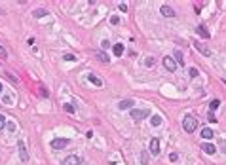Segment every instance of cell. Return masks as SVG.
Here are the masks:
<instances>
[{
  "label": "cell",
  "instance_id": "26",
  "mask_svg": "<svg viewBox=\"0 0 226 165\" xmlns=\"http://www.w3.org/2000/svg\"><path fill=\"white\" fill-rule=\"evenodd\" d=\"M101 48H103V49H108V48H110V42H108V40H103V42H101Z\"/></svg>",
  "mask_w": 226,
  "mask_h": 165
},
{
  "label": "cell",
  "instance_id": "28",
  "mask_svg": "<svg viewBox=\"0 0 226 165\" xmlns=\"http://www.w3.org/2000/svg\"><path fill=\"white\" fill-rule=\"evenodd\" d=\"M4 127H6V118L0 114V129H4Z\"/></svg>",
  "mask_w": 226,
  "mask_h": 165
},
{
  "label": "cell",
  "instance_id": "3",
  "mask_svg": "<svg viewBox=\"0 0 226 165\" xmlns=\"http://www.w3.org/2000/svg\"><path fill=\"white\" fill-rule=\"evenodd\" d=\"M17 150H19V159L23 163H27L29 161V152H27V146H25L23 140H17Z\"/></svg>",
  "mask_w": 226,
  "mask_h": 165
},
{
  "label": "cell",
  "instance_id": "2",
  "mask_svg": "<svg viewBox=\"0 0 226 165\" xmlns=\"http://www.w3.org/2000/svg\"><path fill=\"white\" fill-rule=\"evenodd\" d=\"M129 114H131V118L135 120V122H141V120L150 116V110H146V108H131Z\"/></svg>",
  "mask_w": 226,
  "mask_h": 165
},
{
  "label": "cell",
  "instance_id": "14",
  "mask_svg": "<svg viewBox=\"0 0 226 165\" xmlns=\"http://www.w3.org/2000/svg\"><path fill=\"white\" fill-rule=\"evenodd\" d=\"M150 124H152V127H160V125H162V116L152 114V116H150Z\"/></svg>",
  "mask_w": 226,
  "mask_h": 165
},
{
  "label": "cell",
  "instance_id": "7",
  "mask_svg": "<svg viewBox=\"0 0 226 165\" xmlns=\"http://www.w3.org/2000/svg\"><path fill=\"white\" fill-rule=\"evenodd\" d=\"M163 67L169 70V72H175L177 70V63L173 57H163Z\"/></svg>",
  "mask_w": 226,
  "mask_h": 165
},
{
  "label": "cell",
  "instance_id": "16",
  "mask_svg": "<svg viewBox=\"0 0 226 165\" xmlns=\"http://www.w3.org/2000/svg\"><path fill=\"white\" fill-rule=\"evenodd\" d=\"M97 59H99L101 63H107V65H108V61H110V57H108L105 51H97Z\"/></svg>",
  "mask_w": 226,
  "mask_h": 165
},
{
  "label": "cell",
  "instance_id": "22",
  "mask_svg": "<svg viewBox=\"0 0 226 165\" xmlns=\"http://www.w3.org/2000/svg\"><path fill=\"white\" fill-rule=\"evenodd\" d=\"M63 110H65V112H69V114H74V106H72V104H69V103L63 104Z\"/></svg>",
  "mask_w": 226,
  "mask_h": 165
},
{
  "label": "cell",
  "instance_id": "25",
  "mask_svg": "<svg viewBox=\"0 0 226 165\" xmlns=\"http://www.w3.org/2000/svg\"><path fill=\"white\" fill-rule=\"evenodd\" d=\"M110 23H112V25H118V23H120V17H118V15H112V17H110Z\"/></svg>",
  "mask_w": 226,
  "mask_h": 165
},
{
  "label": "cell",
  "instance_id": "32",
  "mask_svg": "<svg viewBox=\"0 0 226 165\" xmlns=\"http://www.w3.org/2000/svg\"><path fill=\"white\" fill-rule=\"evenodd\" d=\"M0 93H2V84H0Z\"/></svg>",
  "mask_w": 226,
  "mask_h": 165
},
{
  "label": "cell",
  "instance_id": "23",
  "mask_svg": "<svg viewBox=\"0 0 226 165\" xmlns=\"http://www.w3.org/2000/svg\"><path fill=\"white\" fill-rule=\"evenodd\" d=\"M219 104H220V101H219V99H215V101H211V104H209L211 112H213V110H217V108H219Z\"/></svg>",
  "mask_w": 226,
  "mask_h": 165
},
{
  "label": "cell",
  "instance_id": "13",
  "mask_svg": "<svg viewBox=\"0 0 226 165\" xmlns=\"http://www.w3.org/2000/svg\"><path fill=\"white\" fill-rule=\"evenodd\" d=\"M87 80L91 82L93 85H97V87H101V85H103V80H101L99 76H95V74H89V76H87Z\"/></svg>",
  "mask_w": 226,
  "mask_h": 165
},
{
  "label": "cell",
  "instance_id": "24",
  "mask_svg": "<svg viewBox=\"0 0 226 165\" xmlns=\"http://www.w3.org/2000/svg\"><path fill=\"white\" fill-rule=\"evenodd\" d=\"M63 59H65V61H74L76 57H74L72 53H65V55H63Z\"/></svg>",
  "mask_w": 226,
  "mask_h": 165
},
{
  "label": "cell",
  "instance_id": "11",
  "mask_svg": "<svg viewBox=\"0 0 226 165\" xmlns=\"http://www.w3.org/2000/svg\"><path fill=\"white\" fill-rule=\"evenodd\" d=\"M194 46H196V49L201 53V55H205V57H209V55H211V51H209V48H205V46H203V44H200L198 40L194 42Z\"/></svg>",
  "mask_w": 226,
  "mask_h": 165
},
{
  "label": "cell",
  "instance_id": "12",
  "mask_svg": "<svg viewBox=\"0 0 226 165\" xmlns=\"http://www.w3.org/2000/svg\"><path fill=\"white\" fill-rule=\"evenodd\" d=\"M196 32H198V34H200L201 38H205V40H207V38L211 36V34H209V30H207V27H205V25H198V29H196Z\"/></svg>",
  "mask_w": 226,
  "mask_h": 165
},
{
  "label": "cell",
  "instance_id": "21",
  "mask_svg": "<svg viewBox=\"0 0 226 165\" xmlns=\"http://www.w3.org/2000/svg\"><path fill=\"white\" fill-rule=\"evenodd\" d=\"M154 63H156V59H154V57H146V59H144V67L152 69V67H154Z\"/></svg>",
  "mask_w": 226,
  "mask_h": 165
},
{
  "label": "cell",
  "instance_id": "31",
  "mask_svg": "<svg viewBox=\"0 0 226 165\" xmlns=\"http://www.w3.org/2000/svg\"><path fill=\"white\" fill-rule=\"evenodd\" d=\"M0 55H2V57H6V49H4L2 46H0Z\"/></svg>",
  "mask_w": 226,
  "mask_h": 165
},
{
  "label": "cell",
  "instance_id": "6",
  "mask_svg": "<svg viewBox=\"0 0 226 165\" xmlns=\"http://www.w3.org/2000/svg\"><path fill=\"white\" fill-rule=\"evenodd\" d=\"M80 163H82V158L76 156V154H72V156L63 159V165H80Z\"/></svg>",
  "mask_w": 226,
  "mask_h": 165
},
{
  "label": "cell",
  "instance_id": "20",
  "mask_svg": "<svg viewBox=\"0 0 226 165\" xmlns=\"http://www.w3.org/2000/svg\"><path fill=\"white\" fill-rule=\"evenodd\" d=\"M141 165H148V152H141Z\"/></svg>",
  "mask_w": 226,
  "mask_h": 165
},
{
  "label": "cell",
  "instance_id": "15",
  "mask_svg": "<svg viewBox=\"0 0 226 165\" xmlns=\"http://www.w3.org/2000/svg\"><path fill=\"white\" fill-rule=\"evenodd\" d=\"M201 139H205V140L207 139H213V129L211 127H203L201 129Z\"/></svg>",
  "mask_w": 226,
  "mask_h": 165
},
{
  "label": "cell",
  "instance_id": "5",
  "mask_svg": "<svg viewBox=\"0 0 226 165\" xmlns=\"http://www.w3.org/2000/svg\"><path fill=\"white\" fill-rule=\"evenodd\" d=\"M67 144H69V139H53V140H51V148H53V150H61V148H65Z\"/></svg>",
  "mask_w": 226,
  "mask_h": 165
},
{
  "label": "cell",
  "instance_id": "4",
  "mask_svg": "<svg viewBox=\"0 0 226 165\" xmlns=\"http://www.w3.org/2000/svg\"><path fill=\"white\" fill-rule=\"evenodd\" d=\"M131 108H135L133 99H123V101L118 103V110H131Z\"/></svg>",
  "mask_w": 226,
  "mask_h": 165
},
{
  "label": "cell",
  "instance_id": "18",
  "mask_svg": "<svg viewBox=\"0 0 226 165\" xmlns=\"http://www.w3.org/2000/svg\"><path fill=\"white\" fill-rule=\"evenodd\" d=\"M175 61H177L179 65L184 63V57H183V51H180V49H175Z\"/></svg>",
  "mask_w": 226,
  "mask_h": 165
},
{
  "label": "cell",
  "instance_id": "9",
  "mask_svg": "<svg viewBox=\"0 0 226 165\" xmlns=\"http://www.w3.org/2000/svg\"><path fill=\"white\" fill-rule=\"evenodd\" d=\"M201 150L205 152V154H209V156H213V154L217 152V146L211 144V142H201Z\"/></svg>",
  "mask_w": 226,
  "mask_h": 165
},
{
  "label": "cell",
  "instance_id": "29",
  "mask_svg": "<svg viewBox=\"0 0 226 165\" xmlns=\"http://www.w3.org/2000/svg\"><path fill=\"white\" fill-rule=\"evenodd\" d=\"M169 159H171V161H177V159H179V154H175V152H173L171 156H169Z\"/></svg>",
  "mask_w": 226,
  "mask_h": 165
},
{
  "label": "cell",
  "instance_id": "8",
  "mask_svg": "<svg viewBox=\"0 0 226 165\" xmlns=\"http://www.w3.org/2000/svg\"><path fill=\"white\" fill-rule=\"evenodd\" d=\"M148 150H150L152 156H158V154H160V140H158V139H150Z\"/></svg>",
  "mask_w": 226,
  "mask_h": 165
},
{
  "label": "cell",
  "instance_id": "27",
  "mask_svg": "<svg viewBox=\"0 0 226 165\" xmlns=\"http://www.w3.org/2000/svg\"><path fill=\"white\" fill-rule=\"evenodd\" d=\"M188 74H190V78H196V76H198V69H190Z\"/></svg>",
  "mask_w": 226,
  "mask_h": 165
},
{
  "label": "cell",
  "instance_id": "30",
  "mask_svg": "<svg viewBox=\"0 0 226 165\" xmlns=\"http://www.w3.org/2000/svg\"><path fill=\"white\" fill-rule=\"evenodd\" d=\"M118 8H120V12H127V6H126V4H120Z\"/></svg>",
  "mask_w": 226,
  "mask_h": 165
},
{
  "label": "cell",
  "instance_id": "17",
  "mask_svg": "<svg viewBox=\"0 0 226 165\" xmlns=\"http://www.w3.org/2000/svg\"><path fill=\"white\" fill-rule=\"evenodd\" d=\"M112 49H114V55H116V57H122V53H123V49H126V48H123L122 44H116Z\"/></svg>",
  "mask_w": 226,
  "mask_h": 165
},
{
  "label": "cell",
  "instance_id": "19",
  "mask_svg": "<svg viewBox=\"0 0 226 165\" xmlns=\"http://www.w3.org/2000/svg\"><path fill=\"white\" fill-rule=\"evenodd\" d=\"M46 15H48V10H44V8L34 10V17H46Z\"/></svg>",
  "mask_w": 226,
  "mask_h": 165
},
{
  "label": "cell",
  "instance_id": "10",
  "mask_svg": "<svg viewBox=\"0 0 226 165\" xmlns=\"http://www.w3.org/2000/svg\"><path fill=\"white\" fill-rule=\"evenodd\" d=\"M160 12H162L163 17H175V10H173L171 6H165V4H163V6L160 8Z\"/></svg>",
  "mask_w": 226,
  "mask_h": 165
},
{
  "label": "cell",
  "instance_id": "1",
  "mask_svg": "<svg viewBox=\"0 0 226 165\" xmlns=\"http://www.w3.org/2000/svg\"><path fill=\"white\" fill-rule=\"evenodd\" d=\"M183 127H184V131H186V133H194V131H196V127H198V120H196L194 116L186 114V116L183 118Z\"/></svg>",
  "mask_w": 226,
  "mask_h": 165
}]
</instances>
